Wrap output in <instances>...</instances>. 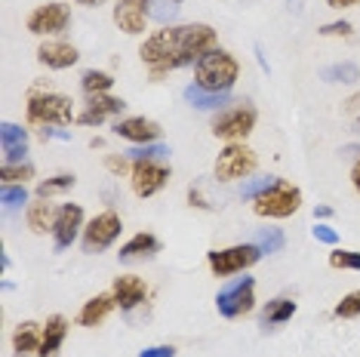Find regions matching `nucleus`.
I'll list each match as a JSON object with an SVG mask.
<instances>
[{
    "mask_svg": "<svg viewBox=\"0 0 360 357\" xmlns=\"http://www.w3.org/2000/svg\"><path fill=\"white\" fill-rule=\"evenodd\" d=\"M80 86H84L86 96H102V93H108V89L114 86V77L108 74V71L89 68V71H84V74H80Z\"/></svg>",
    "mask_w": 360,
    "mask_h": 357,
    "instance_id": "27",
    "label": "nucleus"
},
{
    "mask_svg": "<svg viewBox=\"0 0 360 357\" xmlns=\"http://www.w3.org/2000/svg\"><path fill=\"white\" fill-rule=\"evenodd\" d=\"M169 182V167L163 160H133V173H129V185H133L136 197H154L163 191Z\"/></svg>",
    "mask_w": 360,
    "mask_h": 357,
    "instance_id": "11",
    "label": "nucleus"
},
{
    "mask_svg": "<svg viewBox=\"0 0 360 357\" xmlns=\"http://www.w3.org/2000/svg\"><path fill=\"white\" fill-rule=\"evenodd\" d=\"M351 185H354V191L360 194V160L354 164V169H351Z\"/></svg>",
    "mask_w": 360,
    "mask_h": 357,
    "instance_id": "44",
    "label": "nucleus"
},
{
    "mask_svg": "<svg viewBox=\"0 0 360 357\" xmlns=\"http://www.w3.org/2000/svg\"><path fill=\"white\" fill-rule=\"evenodd\" d=\"M71 96L56 93V89L34 86L28 96V124L31 126H68L75 117Z\"/></svg>",
    "mask_w": 360,
    "mask_h": 357,
    "instance_id": "2",
    "label": "nucleus"
},
{
    "mask_svg": "<svg viewBox=\"0 0 360 357\" xmlns=\"http://www.w3.org/2000/svg\"><path fill=\"white\" fill-rule=\"evenodd\" d=\"M354 129H357V133H360V117H357V124H354Z\"/></svg>",
    "mask_w": 360,
    "mask_h": 357,
    "instance_id": "49",
    "label": "nucleus"
},
{
    "mask_svg": "<svg viewBox=\"0 0 360 357\" xmlns=\"http://www.w3.org/2000/svg\"><path fill=\"white\" fill-rule=\"evenodd\" d=\"M84 207L80 204H65L56 213V225H53V243L56 249H68L77 240V234H84Z\"/></svg>",
    "mask_w": 360,
    "mask_h": 357,
    "instance_id": "13",
    "label": "nucleus"
},
{
    "mask_svg": "<svg viewBox=\"0 0 360 357\" xmlns=\"http://www.w3.org/2000/svg\"><path fill=\"white\" fill-rule=\"evenodd\" d=\"M139 357H176V348L173 345H154V348H145Z\"/></svg>",
    "mask_w": 360,
    "mask_h": 357,
    "instance_id": "41",
    "label": "nucleus"
},
{
    "mask_svg": "<svg viewBox=\"0 0 360 357\" xmlns=\"http://www.w3.org/2000/svg\"><path fill=\"white\" fill-rule=\"evenodd\" d=\"M124 108H127V102H124V99H117V96H108V93H102V96H89L86 108L77 115V124H80V126H99V124H105L108 117L120 115Z\"/></svg>",
    "mask_w": 360,
    "mask_h": 357,
    "instance_id": "14",
    "label": "nucleus"
},
{
    "mask_svg": "<svg viewBox=\"0 0 360 357\" xmlns=\"http://www.w3.org/2000/svg\"><path fill=\"white\" fill-rule=\"evenodd\" d=\"M210 50H216V31L203 22H191V25H169L148 34L139 46V56L151 68V74L160 77L185 65H198Z\"/></svg>",
    "mask_w": 360,
    "mask_h": 357,
    "instance_id": "1",
    "label": "nucleus"
},
{
    "mask_svg": "<svg viewBox=\"0 0 360 357\" xmlns=\"http://www.w3.org/2000/svg\"><path fill=\"white\" fill-rule=\"evenodd\" d=\"M321 80H326V84H357L360 68L354 62H333L321 71Z\"/></svg>",
    "mask_w": 360,
    "mask_h": 357,
    "instance_id": "26",
    "label": "nucleus"
},
{
    "mask_svg": "<svg viewBox=\"0 0 360 357\" xmlns=\"http://www.w3.org/2000/svg\"><path fill=\"white\" fill-rule=\"evenodd\" d=\"M75 4H80V6H102L105 0H75Z\"/></svg>",
    "mask_w": 360,
    "mask_h": 357,
    "instance_id": "47",
    "label": "nucleus"
},
{
    "mask_svg": "<svg viewBox=\"0 0 360 357\" xmlns=\"http://www.w3.org/2000/svg\"><path fill=\"white\" fill-rule=\"evenodd\" d=\"M114 305H117V302H114V296H111V293L93 296L89 302H84V308H80V314H77L80 327H99V323L114 311Z\"/></svg>",
    "mask_w": 360,
    "mask_h": 357,
    "instance_id": "22",
    "label": "nucleus"
},
{
    "mask_svg": "<svg viewBox=\"0 0 360 357\" xmlns=\"http://www.w3.org/2000/svg\"><path fill=\"white\" fill-rule=\"evenodd\" d=\"M40 336H44V327H40V323H34V320L19 323L15 332H13V351L19 357L37 354L40 351Z\"/></svg>",
    "mask_w": 360,
    "mask_h": 357,
    "instance_id": "21",
    "label": "nucleus"
},
{
    "mask_svg": "<svg viewBox=\"0 0 360 357\" xmlns=\"http://www.w3.org/2000/svg\"><path fill=\"white\" fill-rule=\"evenodd\" d=\"M252 243H256V247L262 249V256H271V253H281L286 238H283L281 228H271V225H268V228H259V231H256Z\"/></svg>",
    "mask_w": 360,
    "mask_h": 357,
    "instance_id": "28",
    "label": "nucleus"
},
{
    "mask_svg": "<svg viewBox=\"0 0 360 357\" xmlns=\"http://www.w3.org/2000/svg\"><path fill=\"white\" fill-rule=\"evenodd\" d=\"M56 213H59V209H56L50 200L37 197V200H31L25 209V222L34 234H46V231H53V225H56Z\"/></svg>",
    "mask_w": 360,
    "mask_h": 357,
    "instance_id": "20",
    "label": "nucleus"
},
{
    "mask_svg": "<svg viewBox=\"0 0 360 357\" xmlns=\"http://www.w3.org/2000/svg\"><path fill=\"white\" fill-rule=\"evenodd\" d=\"M160 249V240L154 238V234H148V231H139V234H133L124 247H120V262H133V259H142V256H154Z\"/></svg>",
    "mask_w": 360,
    "mask_h": 357,
    "instance_id": "24",
    "label": "nucleus"
},
{
    "mask_svg": "<svg viewBox=\"0 0 360 357\" xmlns=\"http://www.w3.org/2000/svg\"><path fill=\"white\" fill-rule=\"evenodd\" d=\"M40 139H71V133H62V129H40Z\"/></svg>",
    "mask_w": 360,
    "mask_h": 357,
    "instance_id": "43",
    "label": "nucleus"
},
{
    "mask_svg": "<svg viewBox=\"0 0 360 357\" xmlns=\"http://www.w3.org/2000/svg\"><path fill=\"white\" fill-rule=\"evenodd\" d=\"M176 15H179L176 0H151V19L154 22H163V25H167V22H173Z\"/></svg>",
    "mask_w": 360,
    "mask_h": 357,
    "instance_id": "35",
    "label": "nucleus"
},
{
    "mask_svg": "<svg viewBox=\"0 0 360 357\" xmlns=\"http://www.w3.org/2000/svg\"><path fill=\"white\" fill-rule=\"evenodd\" d=\"M71 25V10L59 0H50V4H40L28 13L25 19V28L37 37H53V34H62L65 28Z\"/></svg>",
    "mask_w": 360,
    "mask_h": 357,
    "instance_id": "10",
    "label": "nucleus"
},
{
    "mask_svg": "<svg viewBox=\"0 0 360 357\" xmlns=\"http://www.w3.org/2000/svg\"><path fill=\"white\" fill-rule=\"evenodd\" d=\"M296 314V302L292 299H271V302L265 305V311H262V323L265 327H277V323H286Z\"/></svg>",
    "mask_w": 360,
    "mask_h": 357,
    "instance_id": "25",
    "label": "nucleus"
},
{
    "mask_svg": "<svg viewBox=\"0 0 360 357\" xmlns=\"http://www.w3.org/2000/svg\"><path fill=\"white\" fill-rule=\"evenodd\" d=\"M167 154H169L167 145L151 142V145H136V148H129L127 157H129V160H163Z\"/></svg>",
    "mask_w": 360,
    "mask_h": 357,
    "instance_id": "32",
    "label": "nucleus"
},
{
    "mask_svg": "<svg viewBox=\"0 0 360 357\" xmlns=\"http://www.w3.org/2000/svg\"><path fill=\"white\" fill-rule=\"evenodd\" d=\"M330 10H351V6H360V0H326Z\"/></svg>",
    "mask_w": 360,
    "mask_h": 357,
    "instance_id": "42",
    "label": "nucleus"
},
{
    "mask_svg": "<svg viewBox=\"0 0 360 357\" xmlns=\"http://www.w3.org/2000/svg\"><path fill=\"white\" fill-rule=\"evenodd\" d=\"M105 167H108V173H114V176L133 173V167H129V157H117V154H108V157H105Z\"/></svg>",
    "mask_w": 360,
    "mask_h": 357,
    "instance_id": "37",
    "label": "nucleus"
},
{
    "mask_svg": "<svg viewBox=\"0 0 360 357\" xmlns=\"http://www.w3.org/2000/svg\"><path fill=\"white\" fill-rule=\"evenodd\" d=\"M342 108H345L348 115H351V111H357V108H360V93H357V96H351V99H348L345 105H342Z\"/></svg>",
    "mask_w": 360,
    "mask_h": 357,
    "instance_id": "45",
    "label": "nucleus"
},
{
    "mask_svg": "<svg viewBox=\"0 0 360 357\" xmlns=\"http://www.w3.org/2000/svg\"><path fill=\"white\" fill-rule=\"evenodd\" d=\"M302 207V191L290 182H277L271 191H265L262 197L252 200V213L262 219H290L292 213H299Z\"/></svg>",
    "mask_w": 360,
    "mask_h": 357,
    "instance_id": "6",
    "label": "nucleus"
},
{
    "mask_svg": "<svg viewBox=\"0 0 360 357\" xmlns=\"http://www.w3.org/2000/svg\"><path fill=\"white\" fill-rule=\"evenodd\" d=\"M151 19V0H117L114 4V25L124 34H145Z\"/></svg>",
    "mask_w": 360,
    "mask_h": 357,
    "instance_id": "12",
    "label": "nucleus"
},
{
    "mask_svg": "<svg viewBox=\"0 0 360 357\" xmlns=\"http://www.w3.org/2000/svg\"><path fill=\"white\" fill-rule=\"evenodd\" d=\"M335 318H342V320L360 318V290H354V293H348V296H342V302L335 305Z\"/></svg>",
    "mask_w": 360,
    "mask_h": 357,
    "instance_id": "36",
    "label": "nucleus"
},
{
    "mask_svg": "<svg viewBox=\"0 0 360 357\" xmlns=\"http://www.w3.org/2000/svg\"><path fill=\"white\" fill-rule=\"evenodd\" d=\"M111 296L120 311H133V308L145 302L148 287H145V280L136 278V274H120V278H114V283H111Z\"/></svg>",
    "mask_w": 360,
    "mask_h": 357,
    "instance_id": "16",
    "label": "nucleus"
},
{
    "mask_svg": "<svg viewBox=\"0 0 360 357\" xmlns=\"http://www.w3.org/2000/svg\"><path fill=\"white\" fill-rule=\"evenodd\" d=\"M188 204L198 207V209H212V204L203 197V191L198 188V185H191V188H188Z\"/></svg>",
    "mask_w": 360,
    "mask_h": 357,
    "instance_id": "40",
    "label": "nucleus"
},
{
    "mask_svg": "<svg viewBox=\"0 0 360 357\" xmlns=\"http://www.w3.org/2000/svg\"><path fill=\"white\" fill-rule=\"evenodd\" d=\"M114 133H117L120 139L133 142V145H151V142L160 139L163 129H160L158 120H151V117H124L114 124Z\"/></svg>",
    "mask_w": 360,
    "mask_h": 357,
    "instance_id": "15",
    "label": "nucleus"
},
{
    "mask_svg": "<svg viewBox=\"0 0 360 357\" xmlns=\"http://www.w3.org/2000/svg\"><path fill=\"white\" fill-rule=\"evenodd\" d=\"M176 4H179V6H182V4H185V0H176Z\"/></svg>",
    "mask_w": 360,
    "mask_h": 357,
    "instance_id": "50",
    "label": "nucleus"
},
{
    "mask_svg": "<svg viewBox=\"0 0 360 357\" xmlns=\"http://www.w3.org/2000/svg\"><path fill=\"white\" fill-rule=\"evenodd\" d=\"M330 265L342 268V271H360V253H354V249H333Z\"/></svg>",
    "mask_w": 360,
    "mask_h": 357,
    "instance_id": "34",
    "label": "nucleus"
},
{
    "mask_svg": "<svg viewBox=\"0 0 360 357\" xmlns=\"http://www.w3.org/2000/svg\"><path fill=\"white\" fill-rule=\"evenodd\" d=\"M333 213V209L330 207H314V219H326V216H330Z\"/></svg>",
    "mask_w": 360,
    "mask_h": 357,
    "instance_id": "46",
    "label": "nucleus"
},
{
    "mask_svg": "<svg viewBox=\"0 0 360 357\" xmlns=\"http://www.w3.org/2000/svg\"><path fill=\"white\" fill-rule=\"evenodd\" d=\"M0 148H4V164H19L28 154V129L6 120L0 126Z\"/></svg>",
    "mask_w": 360,
    "mask_h": 357,
    "instance_id": "18",
    "label": "nucleus"
},
{
    "mask_svg": "<svg viewBox=\"0 0 360 357\" xmlns=\"http://www.w3.org/2000/svg\"><path fill=\"white\" fill-rule=\"evenodd\" d=\"M182 96L191 108H200V111H216L219 105L231 102V93H212V89H203L200 84H188Z\"/></svg>",
    "mask_w": 360,
    "mask_h": 357,
    "instance_id": "23",
    "label": "nucleus"
},
{
    "mask_svg": "<svg viewBox=\"0 0 360 357\" xmlns=\"http://www.w3.org/2000/svg\"><path fill=\"white\" fill-rule=\"evenodd\" d=\"M216 308L228 320H237V318H243V314H250L252 308H256V280L243 274V278H234L231 283H225L216 296Z\"/></svg>",
    "mask_w": 360,
    "mask_h": 357,
    "instance_id": "7",
    "label": "nucleus"
},
{
    "mask_svg": "<svg viewBox=\"0 0 360 357\" xmlns=\"http://www.w3.org/2000/svg\"><path fill=\"white\" fill-rule=\"evenodd\" d=\"M351 31H354V28H351V22L342 19V22H330V25H323L321 34L323 37H351Z\"/></svg>",
    "mask_w": 360,
    "mask_h": 357,
    "instance_id": "38",
    "label": "nucleus"
},
{
    "mask_svg": "<svg viewBox=\"0 0 360 357\" xmlns=\"http://www.w3.org/2000/svg\"><path fill=\"white\" fill-rule=\"evenodd\" d=\"M252 129H256V108H250L247 102L222 108L212 117V136L222 142H243Z\"/></svg>",
    "mask_w": 360,
    "mask_h": 357,
    "instance_id": "5",
    "label": "nucleus"
},
{
    "mask_svg": "<svg viewBox=\"0 0 360 357\" xmlns=\"http://www.w3.org/2000/svg\"><path fill=\"white\" fill-rule=\"evenodd\" d=\"M194 84H200L203 89H212V93H231L237 77H240V65L228 50H210L203 59L194 65Z\"/></svg>",
    "mask_w": 360,
    "mask_h": 357,
    "instance_id": "3",
    "label": "nucleus"
},
{
    "mask_svg": "<svg viewBox=\"0 0 360 357\" xmlns=\"http://www.w3.org/2000/svg\"><path fill=\"white\" fill-rule=\"evenodd\" d=\"M342 154H360V145H345V148H342Z\"/></svg>",
    "mask_w": 360,
    "mask_h": 357,
    "instance_id": "48",
    "label": "nucleus"
},
{
    "mask_svg": "<svg viewBox=\"0 0 360 357\" xmlns=\"http://www.w3.org/2000/svg\"><path fill=\"white\" fill-rule=\"evenodd\" d=\"M0 204H4V209H22V204H28V188L25 185H4Z\"/></svg>",
    "mask_w": 360,
    "mask_h": 357,
    "instance_id": "31",
    "label": "nucleus"
},
{
    "mask_svg": "<svg viewBox=\"0 0 360 357\" xmlns=\"http://www.w3.org/2000/svg\"><path fill=\"white\" fill-rule=\"evenodd\" d=\"M120 231H124L120 216L114 213V209H105V213L93 216L86 222L84 234H80V247H84V253H89V256H99L120 238Z\"/></svg>",
    "mask_w": 360,
    "mask_h": 357,
    "instance_id": "9",
    "label": "nucleus"
},
{
    "mask_svg": "<svg viewBox=\"0 0 360 357\" xmlns=\"http://www.w3.org/2000/svg\"><path fill=\"white\" fill-rule=\"evenodd\" d=\"M262 259V249L256 243H234V247H225V249H210L207 253V262H210V271L216 278H231V274H243L247 268H252Z\"/></svg>",
    "mask_w": 360,
    "mask_h": 357,
    "instance_id": "4",
    "label": "nucleus"
},
{
    "mask_svg": "<svg viewBox=\"0 0 360 357\" xmlns=\"http://www.w3.org/2000/svg\"><path fill=\"white\" fill-rule=\"evenodd\" d=\"M0 178L4 185H25L28 178H34V167L28 160H19V164H4L0 167Z\"/></svg>",
    "mask_w": 360,
    "mask_h": 357,
    "instance_id": "29",
    "label": "nucleus"
},
{
    "mask_svg": "<svg viewBox=\"0 0 360 357\" xmlns=\"http://www.w3.org/2000/svg\"><path fill=\"white\" fill-rule=\"evenodd\" d=\"M311 234H314V240L330 243V247H335V243H339V231L330 228V225H314V228H311Z\"/></svg>",
    "mask_w": 360,
    "mask_h": 357,
    "instance_id": "39",
    "label": "nucleus"
},
{
    "mask_svg": "<svg viewBox=\"0 0 360 357\" xmlns=\"http://www.w3.org/2000/svg\"><path fill=\"white\" fill-rule=\"evenodd\" d=\"M65 336H68V320H65L62 314H53V318H46L44 336H40V351H37V357H56V354H59V348H62V342H65Z\"/></svg>",
    "mask_w": 360,
    "mask_h": 357,
    "instance_id": "19",
    "label": "nucleus"
},
{
    "mask_svg": "<svg viewBox=\"0 0 360 357\" xmlns=\"http://www.w3.org/2000/svg\"><path fill=\"white\" fill-rule=\"evenodd\" d=\"M256 167H259L256 151L247 148L243 142H228L219 151L212 173H216L219 182H234V178H247L250 173H256Z\"/></svg>",
    "mask_w": 360,
    "mask_h": 357,
    "instance_id": "8",
    "label": "nucleus"
},
{
    "mask_svg": "<svg viewBox=\"0 0 360 357\" xmlns=\"http://www.w3.org/2000/svg\"><path fill=\"white\" fill-rule=\"evenodd\" d=\"M75 182H77V178L71 176V173H59V176H53V178H46V182L37 185V197H46V200H50L53 194L71 191V188H75Z\"/></svg>",
    "mask_w": 360,
    "mask_h": 357,
    "instance_id": "30",
    "label": "nucleus"
},
{
    "mask_svg": "<svg viewBox=\"0 0 360 357\" xmlns=\"http://www.w3.org/2000/svg\"><path fill=\"white\" fill-rule=\"evenodd\" d=\"M281 182V178H274V176H262V178H252V182H247L240 188V197L243 200H256V197H262L265 191H271L274 185Z\"/></svg>",
    "mask_w": 360,
    "mask_h": 357,
    "instance_id": "33",
    "label": "nucleus"
},
{
    "mask_svg": "<svg viewBox=\"0 0 360 357\" xmlns=\"http://www.w3.org/2000/svg\"><path fill=\"white\" fill-rule=\"evenodd\" d=\"M77 59H80L77 46L65 44V40H44V44L37 46V62L53 71L71 68V65H77Z\"/></svg>",
    "mask_w": 360,
    "mask_h": 357,
    "instance_id": "17",
    "label": "nucleus"
}]
</instances>
